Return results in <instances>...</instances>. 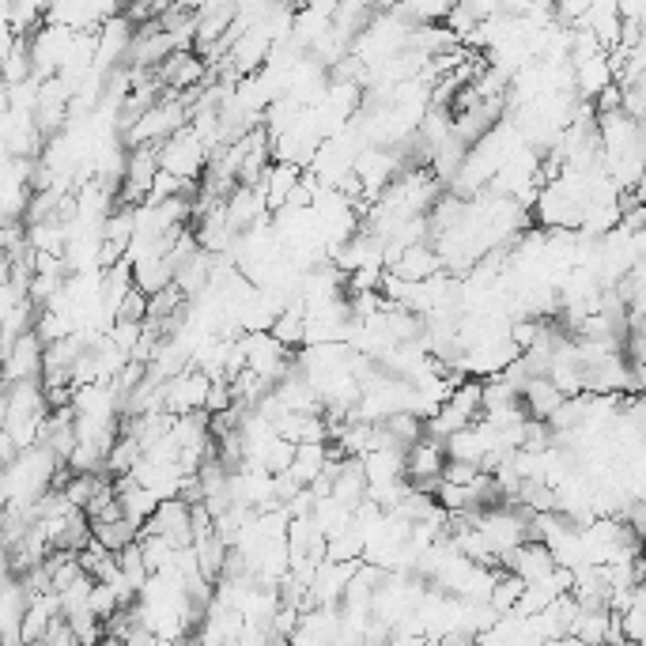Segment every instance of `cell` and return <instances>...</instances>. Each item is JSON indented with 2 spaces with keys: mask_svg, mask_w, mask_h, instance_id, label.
Masks as SVG:
<instances>
[{
  "mask_svg": "<svg viewBox=\"0 0 646 646\" xmlns=\"http://www.w3.org/2000/svg\"><path fill=\"white\" fill-rule=\"evenodd\" d=\"M148 306H152V299L144 295V291L136 288L125 303H121L118 310V322H148Z\"/></svg>",
  "mask_w": 646,
  "mask_h": 646,
  "instance_id": "cell-17",
  "label": "cell"
},
{
  "mask_svg": "<svg viewBox=\"0 0 646 646\" xmlns=\"http://www.w3.org/2000/svg\"><path fill=\"white\" fill-rule=\"evenodd\" d=\"M155 80L163 84V91L170 95H189V91H197V87L208 84V61H201L197 53H174L170 61L155 68Z\"/></svg>",
  "mask_w": 646,
  "mask_h": 646,
  "instance_id": "cell-3",
  "label": "cell"
},
{
  "mask_svg": "<svg viewBox=\"0 0 646 646\" xmlns=\"http://www.w3.org/2000/svg\"><path fill=\"white\" fill-rule=\"evenodd\" d=\"M208 163H212V152L204 148V140L193 129H182V133L170 136L167 144H163V170L174 174V178H182V182H189V186L201 182Z\"/></svg>",
  "mask_w": 646,
  "mask_h": 646,
  "instance_id": "cell-1",
  "label": "cell"
},
{
  "mask_svg": "<svg viewBox=\"0 0 646 646\" xmlns=\"http://www.w3.org/2000/svg\"><path fill=\"white\" fill-rule=\"evenodd\" d=\"M522 597H526V582L514 575V571H503V575H499V582H495L492 609L499 612V616H507V612H518Z\"/></svg>",
  "mask_w": 646,
  "mask_h": 646,
  "instance_id": "cell-14",
  "label": "cell"
},
{
  "mask_svg": "<svg viewBox=\"0 0 646 646\" xmlns=\"http://www.w3.org/2000/svg\"><path fill=\"white\" fill-rule=\"evenodd\" d=\"M363 473H367V480H371V488H386V484L408 480L405 454H401V450H374V454L363 458Z\"/></svg>",
  "mask_w": 646,
  "mask_h": 646,
  "instance_id": "cell-11",
  "label": "cell"
},
{
  "mask_svg": "<svg viewBox=\"0 0 646 646\" xmlns=\"http://www.w3.org/2000/svg\"><path fill=\"white\" fill-rule=\"evenodd\" d=\"M563 401H567V397L556 390L552 378H533L526 390H522V405H526L529 420H541V424H548V420L560 412Z\"/></svg>",
  "mask_w": 646,
  "mask_h": 646,
  "instance_id": "cell-9",
  "label": "cell"
},
{
  "mask_svg": "<svg viewBox=\"0 0 646 646\" xmlns=\"http://www.w3.org/2000/svg\"><path fill=\"white\" fill-rule=\"evenodd\" d=\"M442 469H446V442L424 439L405 454V476L412 480L416 492H424L427 484L442 480Z\"/></svg>",
  "mask_w": 646,
  "mask_h": 646,
  "instance_id": "cell-6",
  "label": "cell"
},
{
  "mask_svg": "<svg viewBox=\"0 0 646 646\" xmlns=\"http://www.w3.org/2000/svg\"><path fill=\"white\" fill-rule=\"evenodd\" d=\"M329 461H333V446H329V442H306V446H299V454H295L291 476H295L303 488H310V484L329 469Z\"/></svg>",
  "mask_w": 646,
  "mask_h": 646,
  "instance_id": "cell-12",
  "label": "cell"
},
{
  "mask_svg": "<svg viewBox=\"0 0 646 646\" xmlns=\"http://www.w3.org/2000/svg\"><path fill=\"white\" fill-rule=\"evenodd\" d=\"M144 533L163 537L174 552H186V548L197 544V533H193V507H189L186 499H167V503H159V510H155L152 522L144 526Z\"/></svg>",
  "mask_w": 646,
  "mask_h": 646,
  "instance_id": "cell-2",
  "label": "cell"
},
{
  "mask_svg": "<svg viewBox=\"0 0 646 646\" xmlns=\"http://www.w3.org/2000/svg\"><path fill=\"white\" fill-rule=\"evenodd\" d=\"M612 61L609 53H597V57H590V61H582V65H575V87L578 95H586V99H597L601 91H609L612 87Z\"/></svg>",
  "mask_w": 646,
  "mask_h": 646,
  "instance_id": "cell-10",
  "label": "cell"
},
{
  "mask_svg": "<svg viewBox=\"0 0 646 646\" xmlns=\"http://www.w3.org/2000/svg\"><path fill=\"white\" fill-rule=\"evenodd\" d=\"M390 646H431V639H424V635H397L393 631Z\"/></svg>",
  "mask_w": 646,
  "mask_h": 646,
  "instance_id": "cell-20",
  "label": "cell"
},
{
  "mask_svg": "<svg viewBox=\"0 0 646 646\" xmlns=\"http://www.w3.org/2000/svg\"><path fill=\"white\" fill-rule=\"evenodd\" d=\"M121 609H125V605H121L118 590H114L110 582H95V594H91V612L99 616L102 624H110V620H114Z\"/></svg>",
  "mask_w": 646,
  "mask_h": 646,
  "instance_id": "cell-16",
  "label": "cell"
},
{
  "mask_svg": "<svg viewBox=\"0 0 646 646\" xmlns=\"http://www.w3.org/2000/svg\"><path fill=\"white\" fill-rule=\"evenodd\" d=\"M503 571H514L526 586H537V582H548V578L556 575V571H560V563H556V556H552V548H548V544L529 541V544H522L514 556L503 560Z\"/></svg>",
  "mask_w": 646,
  "mask_h": 646,
  "instance_id": "cell-5",
  "label": "cell"
},
{
  "mask_svg": "<svg viewBox=\"0 0 646 646\" xmlns=\"http://www.w3.org/2000/svg\"><path fill=\"white\" fill-rule=\"evenodd\" d=\"M303 174L306 170L291 167V163H272V170L265 174V182H261V189H265V204H269V216H280V212L288 208L291 193L299 189Z\"/></svg>",
  "mask_w": 646,
  "mask_h": 646,
  "instance_id": "cell-8",
  "label": "cell"
},
{
  "mask_svg": "<svg viewBox=\"0 0 646 646\" xmlns=\"http://www.w3.org/2000/svg\"><path fill=\"white\" fill-rule=\"evenodd\" d=\"M42 646H80V639H76V631H72V624H68L65 616H61V620H53V628L46 631V639H42Z\"/></svg>",
  "mask_w": 646,
  "mask_h": 646,
  "instance_id": "cell-18",
  "label": "cell"
},
{
  "mask_svg": "<svg viewBox=\"0 0 646 646\" xmlns=\"http://www.w3.org/2000/svg\"><path fill=\"white\" fill-rule=\"evenodd\" d=\"M295 454H299V446L276 435V439H272L269 446L261 450V461H257V465H265V469H269L272 476L291 473V465H295Z\"/></svg>",
  "mask_w": 646,
  "mask_h": 646,
  "instance_id": "cell-15",
  "label": "cell"
},
{
  "mask_svg": "<svg viewBox=\"0 0 646 646\" xmlns=\"http://www.w3.org/2000/svg\"><path fill=\"white\" fill-rule=\"evenodd\" d=\"M42 363H46V344L38 333H23V337L4 352V378L12 382H27V378H42Z\"/></svg>",
  "mask_w": 646,
  "mask_h": 646,
  "instance_id": "cell-4",
  "label": "cell"
},
{
  "mask_svg": "<svg viewBox=\"0 0 646 646\" xmlns=\"http://www.w3.org/2000/svg\"><path fill=\"white\" fill-rule=\"evenodd\" d=\"M435 646H476V635H469V631H450Z\"/></svg>",
  "mask_w": 646,
  "mask_h": 646,
  "instance_id": "cell-19",
  "label": "cell"
},
{
  "mask_svg": "<svg viewBox=\"0 0 646 646\" xmlns=\"http://www.w3.org/2000/svg\"><path fill=\"white\" fill-rule=\"evenodd\" d=\"M114 488H118V503H121V514L133 522V526H148L155 518V510H159V495L148 492L133 473L129 476H118L114 480Z\"/></svg>",
  "mask_w": 646,
  "mask_h": 646,
  "instance_id": "cell-7",
  "label": "cell"
},
{
  "mask_svg": "<svg viewBox=\"0 0 646 646\" xmlns=\"http://www.w3.org/2000/svg\"><path fill=\"white\" fill-rule=\"evenodd\" d=\"M91 533H95V541H99L102 548H106V552H114V556H118V552H125L129 544L140 541V533H144V529L133 526L129 518H121V522H106V526H91Z\"/></svg>",
  "mask_w": 646,
  "mask_h": 646,
  "instance_id": "cell-13",
  "label": "cell"
}]
</instances>
